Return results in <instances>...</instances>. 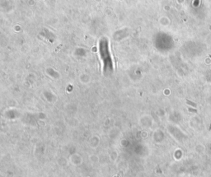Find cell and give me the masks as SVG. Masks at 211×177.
<instances>
[{
    "mask_svg": "<svg viewBox=\"0 0 211 177\" xmlns=\"http://www.w3.org/2000/svg\"><path fill=\"white\" fill-rule=\"evenodd\" d=\"M200 3V0H194V2H193V5H194L195 7H197L198 5H199Z\"/></svg>",
    "mask_w": 211,
    "mask_h": 177,
    "instance_id": "7a4b0ae2",
    "label": "cell"
},
{
    "mask_svg": "<svg viewBox=\"0 0 211 177\" xmlns=\"http://www.w3.org/2000/svg\"><path fill=\"white\" fill-rule=\"evenodd\" d=\"M189 111H191V112H195V113H197V111H195V110H193V109H189Z\"/></svg>",
    "mask_w": 211,
    "mask_h": 177,
    "instance_id": "277c9868",
    "label": "cell"
},
{
    "mask_svg": "<svg viewBox=\"0 0 211 177\" xmlns=\"http://www.w3.org/2000/svg\"><path fill=\"white\" fill-rule=\"evenodd\" d=\"M210 58H211V55H210Z\"/></svg>",
    "mask_w": 211,
    "mask_h": 177,
    "instance_id": "5b68a950",
    "label": "cell"
},
{
    "mask_svg": "<svg viewBox=\"0 0 211 177\" xmlns=\"http://www.w3.org/2000/svg\"><path fill=\"white\" fill-rule=\"evenodd\" d=\"M186 102H187V104H189V105H191V106H196V105H195L194 102H192V101H190L189 100H186Z\"/></svg>",
    "mask_w": 211,
    "mask_h": 177,
    "instance_id": "3957f363",
    "label": "cell"
},
{
    "mask_svg": "<svg viewBox=\"0 0 211 177\" xmlns=\"http://www.w3.org/2000/svg\"><path fill=\"white\" fill-rule=\"evenodd\" d=\"M99 55L103 63V71L105 73L106 71H111L113 68L112 58L110 53L109 42L106 38H102L99 41Z\"/></svg>",
    "mask_w": 211,
    "mask_h": 177,
    "instance_id": "6da1fadb",
    "label": "cell"
}]
</instances>
